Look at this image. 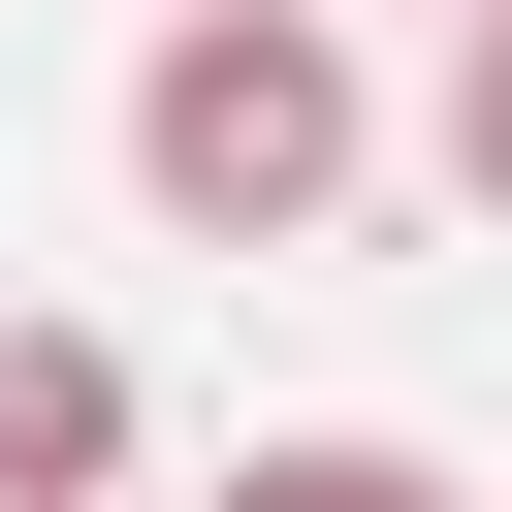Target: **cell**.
<instances>
[{
	"instance_id": "obj_2",
	"label": "cell",
	"mask_w": 512,
	"mask_h": 512,
	"mask_svg": "<svg viewBox=\"0 0 512 512\" xmlns=\"http://www.w3.org/2000/svg\"><path fill=\"white\" fill-rule=\"evenodd\" d=\"M0 512H128V352L96 320H0Z\"/></svg>"
},
{
	"instance_id": "obj_4",
	"label": "cell",
	"mask_w": 512,
	"mask_h": 512,
	"mask_svg": "<svg viewBox=\"0 0 512 512\" xmlns=\"http://www.w3.org/2000/svg\"><path fill=\"white\" fill-rule=\"evenodd\" d=\"M448 192L512 224V0H448Z\"/></svg>"
},
{
	"instance_id": "obj_5",
	"label": "cell",
	"mask_w": 512,
	"mask_h": 512,
	"mask_svg": "<svg viewBox=\"0 0 512 512\" xmlns=\"http://www.w3.org/2000/svg\"><path fill=\"white\" fill-rule=\"evenodd\" d=\"M480 512H512V480H480Z\"/></svg>"
},
{
	"instance_id": "obj_1",
	"label": "cell",
	"mask_w": 512,
	"mask_h": 512,
	"mask_svg": "<svg viewBox=\"0 0 512 512\" xmlns=\"http://www.w3.org/2000/svg\"><path fill=\"white\" fill-rule=\"evenodd\" d=\"M128 192H160L192 256H320V224L384 192L352 0H160V32H128Z\"/></svg>"
},
{
	"instance_id": "obj_3",
	"label": "cell",
	"mask_w": 512,
	"mask_h": 512,
	"mask_svg": "<svg viewBox=\"0 0 512 512\" xmlns=\"http://www.w3.org/2000/svg\"><path fill=\"white\" fill-rule=\"evenodd\" d=\"M192 512H480V480H448V448H384V416H288V448H224Z\"/></svg>"
}]
</instances>
